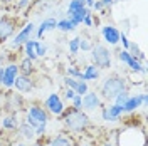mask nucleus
<instances>
[{
	"label": "nucleus",
	"instance_id": "obj_36",
	"mask_svg": "<svg viewBox=\"0 0 148 146\" xmlns=\"http://www.w3.org/2000/svg\"><path fill=\"white\" fill-rule=\"evenodd\" d=\"M121 27H123V34H128V30H130V20H123V22H121Z\"/></svg>",
	"mask_w": 148,
	"mask_h": 146
},
{
	"label": "nucleus",
	"instance_id": "obj_18",
	"mask_svg": "<svg viewBox=\"0 0 148 146\" xmlns=\"http://www.w3.org/2000/svg\"><path fill=\"white\" fill-rule=\"evenodd\" d=\"M99 77V69L96 67L94 64H89L84 67V72H83V77H81V81H96Z\"/></svg>",
	"mask_w": 148,
	"mask_h": 146
},
{
	"label": "nucleus",
	"instance_id": "obj_1",
	"mask_svg": "<svg viewBox=\"0 0 148 146\" xmlns=\"http://www.w3.org/2000/svg\"><path fill=\"white\" fill-rule=\"evenodd\" d=\"M61 116H62V121H64V126L69 131H74V133L86 131V129L89 128V124H91L88 114L83 109L71 108V109H67V111H62Z\"/></svg>",
	"mask_w": 148,
	"mask_h": 146
},
{
	"label": "nucleus",
	"instance_id": "obj_22",
	"mask_svg": "<svg viewBox=\"0 0 148 146\" xmlns=\"http://www.w3.org/2000/svg\"><path fill=\"white\" fill-rule=\"evenodd\" d=\"M83 7H86V2H84V0H71L69 5H67V18L71 17L74 12L81 10Z\"/></svg>",
	"mask_w": 148,
	"mask_h": 146
},
{
	"label": "nucleus",
	"instance_id": "obj_24",
	"mask_svg": "<svg viewBox=\"0 0 148 146\" xmlns=\"http://www.w3.org/2000/svg\"><path fill=\"white\" fill-rule=\"evenodd\" d=\"M32 62L34 61H30V59H24L22 61V64H20V67H18V71H22V74L24 76H30V74L34 72V65H32Z\"/></svg>",
	"mask_w": 148,
	"mask_h": 146
},
{
	"label": "nucleus",
	"instance_id": "obj_26",
	"mask_svg": "<svg viewBox=\"0 0 148 146\" xmlns=\"http://www.w3.org/2000/svg\"><path fill=\"white\" fill-rule=\"evenodd\" d=\"M67 76H69V77H74V79H79V81H81V77H83V71H79L76 65H69V67H67Z\"/></svg>",
	"mask_w": 148,
	"mask_h": 146
},
{
	"label": "nucleus",
	"instance_id": "obj_30",
	"mask_svg": "<svg viewBox=\"0 0 148 146\" xmlns=\"http://www.w3.org/2000/svg\"><path fill=\"white\" fill-rule=\"evenodd\" d=\"M47 54V47L44 44H40L39 40H36V55L37 57H44Z\"/></svg>",
	"mask_w": 148,
	"mask_h": 146
},
{
	"label": "nucleus",
	"instance_id": "obj_9",
	"mask_svg": "<svg viewBox=\"0 0 148 146\" xmlns=\"http://www.w3.org/2000/svg\"><path fill=\"white\" fill-rule=\"evenodd\" d=\"M98 108H101V99H99V96H98L96 92L88 91L83 96V99H81V109L94 111V109H98Z\"/></svg>",
	"mask_w": 148,
	"mask_h": 146
},
{
	"label": "nucleus",
	"instance_id": "obj_23",
	"mask_svg": "<svg viewBox=\"0 0 148 146\" xmlns=\"http://www.w3.org/2000/svg\"><path fill=\"white\" fill-rule=\"evenodd\" d=\"M56 29H59L61 32H73L76 27H74V24L69 18H61V20H57V27Z\"/></svg>",
	"mask_w": 148,
	"mask_h": 146
},
{
	"label": "nucleus",
	"instance_id": "obj_6",
	"mask_svg": "<svg viewBox=\"0 0 148 146\" xmlns=\"http://www.w3.org/2000/svg\"><path fill=\"white\" fill-rule=\"evenodd\" d=\"M118 57H120V61H121V62L128 65V67L131 69V71H133V72H143V74L147 72V67H145V65L141 64L140 61H136V59H135L133 55L130 54L128 50H125V49H123V50H120Z\"/></svg>",
	"mask_w": 148,
	"mask_h": 146
},
{
	"label": "nucleus",
	"instance_id": "obj_5",
	"mask_svg": "<svg viewBox=\"0 0 148 146\" xmlns=\"http://www.w3.org/2000/svg\"><path fill=\"white\" fill-rule=\"evenodd\" d=\"M3 109L9 111L10 114H14V113H17L18 109H22V106H24V99H22V96L20 94H15V92H7L5 96H3Z\"/></svg>",
	"mask_w": 148,
	"mask_h": 146
},
{
	"label": "nucleus",
	"instance_id": "obj_34",
	"mask_svg": "<svg viewBox=\"0 0 148 146\" xmlns=\"http://www.w3.org/2000/svg\"><path fill=\"white\" fill-rule=\"evenodd\" d=\"M83 24L84 25H88V27H91L92 24H94V20H92V14H88V15L83 18Z\"/></svg>",
	"mask_w": 148,
	"mask_h": 146
},
{
	"label": "nucleus",
	"instance_id": "obj_44",
	"mask_svg": "<svg viewBox=\"0 0 148 146\" xmlns=\"http://www.w3.org/2000/svg\"><path fill=\"white\" fill-rule=\"evenodd\" d=\"M103 146H114V145H111V143H104Z\"/></svg>",
	"mask_w": 148,
	"mask_h": 146
},
{
	"label": "nucleus",
	"instance_id": "obj_10",
	"mask_svg": "<svg viewBox=\"0 0 148 146\" xmlns=\"http://www.w3.org/2000/svg\"><path fill=\"white\" fill-rule=\"evenodd\" d=\"M34 30H36V25H34L32 22H29L27 25L22 29V30H20V32H18L17 35L14 37V39H12V42H10V47H14V49H15V47L22 46L25 40H29V39H30V35L34 34Z\"/></svg>",
	"mask_w": 148,
	"mask_h": 146
},
{
	"label": "nucleus",
	"instance_id": "obj_13",
	"mask_svg": "<svg viewBox=\"0 0 148 146\" xmlns=\"http://www.w3.org/2000/svg\"><path fill=\"white\" fill-rule=\"evenodd\" d=\"M15 30V20L9 17H3L0 20V42L7 40Z\"/></svg>",
	"mask_w": 148,
	"mask_h": 146
},
{
	"label": "nucleus",
	"instance_id": "obj_40",
	"mask_svg": "<svg viewBox=\"0 0 148 146\" xmlns=\"http://www.w3.org/2000/svg\"><path fill=\"white\" fill-rule=\"evenodd\" d=\"M84 2H86V7H88V9H91L92 3H94V0H84Z\"/></svg>",
	"mask_w": 148,
	"mask_h": 146
},
{
	"label": "nucleus",
	"instance_id": "obj_8",
	"mask_svg": "<svg viewBox=\"0 0 148 146\" xmlns=\"http://www.w3.org/2000/svg\"><path fill=\"white\" fill-rule=\"evenodd\" d=\"M123 114H125V109H123V106H120V104H111L108 108H103V111H101L103 121H108V123L118 121Z\"/></svg>",
	"mask_w": 148,
	"mask_h": 146
},
{
	"label": "nucleus",
	"instance_id": "obj_14",
	"mask_svg": "<svg viewBox=\"0 0 148 146\" xmlns=\"http://www.w3.org/2000/svg\"><path fill=\"white\" fill-rule=\"evenodd\" d=\"M101 34L104 37V40L110 44V46H116L120 42V30L114 27V25H104L101 29Z\"/></svg>",
	"mask_w": 148,
	"mask_h": 146
},
{
	"label": "nucleus",
	"instance_id": "obj_38",
	"mask_svg": "<svg viewBox=\"0 0 148 146\" xmlns=\"http://www.w3.org/2000/svg\"><path fill=\"white\" fill-rule=\"evenodd\" d=\"M103 7H111L113 3H114V0H101Z\"/></svg>",
	"mask_w": 148,
	"mask_h": 146
},
{
	"label": "nucleus",
	"instance_id": "obj_12",
	"mask_svg": "<svg viewBox=\"0 0 148 146\" xmlns=\"http://www.w3.org/2000/svg\"><path fill=\"white\" fill-rule=\"evenodd\" d=\"M18 76V65L17 64H9L7 67H3V82L2 86L7 87V89H12L14 87V81Z\"/></svg>",
	"mask_w": 148,
	"mask_h": 146
},
{
	"label": "nucleus",
	"instance_id": "obj_33",
	"mask_svg": "<svg viewBox=\"0 0 148 146\" xmlns=\"http://www.w3.org/2000/svg\"><path fill=\"white\" fill-rule=\"evenodd\" d=\"M64 96H66V99H67V101H71L74 96H76V91H74V89H71V87H66Z\"/></svg>",
	"mask_w": 148,
	"mask_h": 146
},
{
	"label": "nucleus",
	"instance_id": "obj_29",
	"mask_svg": "<svg viewBox=\"0 0 148 146\" xmlns=\"http://www.w3.org/2000/svg\"><path fill=\"white\" fill-rule=\"evenodd\" d=\"M91 49H92L91 40H89L88 37H83V39L79 40V50H83V52H86V50H91Z\"/></svg>",
	"mask_w": 148,
	"mask_h": 146
},
{
	"label": "nucleus",
	"instance_id": "obj_15",
	"mask_svg": "<svg viewBox=\"0 0 148 146\" xmlns=\"http://www.w3.org/2000/svg\"><path fill=\"white\" fill-rule=\"evenodd\" d=\"M14 87H15L18 92H30L32 87H34V84H32V79H30L29 76H24V74H22V76H17V77H15Z\"/></svg>",
	"mask_w": 148,
	"mask_h": 146
},
{
	"label": "nucleus",
	"instance_id": "obj_31",
	"mask_svg": "<svg viewBox=\"0 0 148 146\" xmlns=\"http://www.w3.org/2000/svg\"><path fill=\"white\" fill-rule=\"evenodd\" d=\"M120 42L123 44V49L125 50H128V47H130V39L126 34H123V32H120Z\"/></svg>",
	"mask_w": 148,
	"mask_h": 146
},
{
	"label": "nucleus",
	"instance_id": "obj_37",
	"mask_svg": "<svg viewBox=\"0 0 148 146\" xmlns=\"http://www.w3.org/2000/svg\"><path fill=\"white\" fill-rule=\"evenodd\" d=\"M29 3H30V0H18L17 3V9H25Z\"/></svg>",
	"mask_w": 148,
	"mask_h": 146
},
{
	"label": "nucleus",
	"instance_id": "obj_19",
	"mask_svg": "<svg viewBox=\"0 0 148 146\" xmlns=\"http://www.w3.org/2000/svg\"><path fill=\"white\" fill-rule=\"evenodd\" d=\"M24 54L27 59L30 61H36L37 55H36V40H32V39H29L24 42Z\"/></svg>",
	"mask_w": 148,
	"mask_h": 146
},
{
	"label": "nucleus",
	"instance_id": "obj_41",
	"mask_svg": "<svg viewBox=\"0 0 148 146\" xmlns=\"http://www.w3.org/2000/svg\"><path fill=\"white\" fill-rule=\"evenodd\" d=\"M2 82H3V67L0 65V86H2Z\"/></svg>",
	"mask_w": 148,
	"mask_h": 146
},
{
	"label": "nucleus",
	"instance_id": "obj_45",
	"mask_svg": "<svg viewBox=\"0 0 148 146\" xmlns=\"http://www.w3.org/2000/svg\"><path fill=\"white\" fill-rule=\"evenodd\" d=\"M36 146H44V145H42V143H37V145Z\"/></svg>",
	"mask_w": 148,
	"mask_h": 146
},
{
	"label": "nucleus",
	"instance_id": "obj_25",
	"mask_svg": "<svg viewBox=\"0 0 148 146\" xmlns=\"http://www.w3.org/2000/svg\"><path fill=\"white\" fill-rule=\"evenodd\" d=\"M49 146H73L71 139H67L66 136H56L51 139V145Z\"/></svg>",
	"mask_w": 148,
	"mask_h": 146
},
{
	"label": "nucleus",
	"instance_id": "obj_35",
	"mask_svg": "<svg viewBox=\"0 0 148 146\" xmlns=\"http://www.w3.org/2000/svg\"><path fill=\"white\" fill-rule=\"evenodd\" d=\"M92 10H98V12H101L104 7H103V3H101V0H94V3H92Z\"/></svg>",
	"mask_w": 148,
	"mask_h": 146
},
{
	"label": "nucleus",
	"instance_id": "obj_17",
	"mask_svg": "<svg viewBox=\"0 0 148 146\" xmlns=\"http://www.w3.org/2000/svg\"><path fill=\"white\" fill-rule=\"evenodd\" d=\"M56 27H57V20H56V18H52V17L46 18V20L40 22V25L37 27V30H34V32H36V37L37 39H40L47 30H54Z\"/></svg>",
	"mask_w": 148,
	"mask_h": 146
},
{
	"label": "nucleus",
	"instance_id": "obj_2",
	"mask_svg": "<svg viewBox=\"0 0 148 146\" xmlns=\"http://www.w3.org/2000/svg\"><path fill=\"white\" fill-rule=\"evenodd\" d=\"M118 146H147L145 131H140L138 126H126L118 134Z\"/></svg>",
	"mask_w": 148,
	"mask_h": 146
},
{
	"label": "nucleus",
	"instance_id": "obj_42",
	"mask_svg": "<svg viewBox=\"0 0 148 146\" xmlns=\"http://www.w3.org/2000/svg\"><path fill=\"white\" fill-rule=\"evenodd\" d=\"M3 61H5V57H3V55H0V65L3 64Z\"/></svg>",
	"mask_w": 148,
	"mask_h": 146
},
{
	"label": "nucleus",
	"instance_id": "obj_4",
	"mask_svg": "<svg viewBox=\"0 0 148 146\" xmlns=\"http://www.w3.org/2000/svg\"><path fill=\"white\" fill-rule=\"evenodd\" d=\"M91 59L98 69H108L111 67V52L103 44H98L91 49Z\"/></svg>",
	"mask_w": 148,
	"mask_h": 146
},
{
	"label": "nucleus",
	"instance_id": "obj_11",
	"mask_svg": "<svg viewBox=\"0 0 148 146\" xmlns=\"http://www.w3.org/2000/svg\"><path fill=\"white\" fill-rule=\"evenodd\" d=\"M27 114L36 121L37 124H44V126H47V123H49L47 111L44 109V108H40V106H37V104H30V106H29Z\"/></svg>",
	"mask_w": 148,
	"mask_h": 146
},
{
	"label": "nucleus",
	"instance_id": "obj_20",
	"mask_svg": "<svg viewBox=\"0 0 148 146\" xmlns=\"http://www.w3.org/2000/svg\"><path fill=\"white\" fill-rule=\"evenodd\" d=\"M18 131H20V134L25 138V139H34V138H36V129L32 128L30 124H27L25 121L18 126Z\"/></svg>",
	"mask_w": 148,
	"mask_h": 146
},
{
	"label": "nucleus",
	"instance_id": "obj_27",
	"mask_svg": "<svg viewBox=\"0 0 148 146\" xmlns=\"http://www.w3.org/2000/svg\"><path fill=\"white\" fill-rule=\"evenodd\" d=\"M130 98V92L128 91H121L120 94H116V96H114V104H120V106H123V104H125V102H126V99H128Z\"/></svg>",
	"mask_w": 148,
	"mask_h": 146
},
{
	"label": "nucleus",
	"instance_id": "obj_21",
	"mask_svg": "<svg viewBox=\"0 0 148 146\" xmlns=\"http://www.w3.org/2000/svg\"><path fill=\"white\" fill-rule=\"evenodd\" d=\"M2 126L5 129H17L18 128V121H17V114L14 113V114H10L7 118L2 119Z\"/></svg>",
	"mask_w": 148,
	"mask_h": 146
},
{
	"label": "nucleus",
	"instance_id": "obj_43",
	"mask_svg": "<svg viewBox=\"0 0 148 146\" xmlns=\"http://www.w3.org/2000/svg\"><path fill=\"white\" fill-rule=\"evenodd\" d=\"M2 102H3V96L0 94V106H2Z\"/></svg>",
	"mask_w": 148,
	"mask_h": 146
},
{
	"label": "nucleus",
	"instance_id": "obj_32",
	"mask_svg": "<svg viewBox=\"0 0 148 146\" xmlns=\"http://www.w3.org/2000/svg\"><path fill=\"white\" fill-rule=\"evenodd\" d=\"M81 99H83V96L76 94L73 99H71V102H73V108H76V109H81Z\"/></svg>",
	"mask_w": 148,
	"mask_h": 146
},
{
	"label": "nucleus",
	"instance_id": "obj_46",
	"mask_svg": "<svg viewBox=\"0 0 148 146\" xmlns=\"http://www.w3.org/2000/svg\"><path fill=\"white\" fill-rule=\"evenodd\" d=\"M15 146H25V145H15Z\"/></svg>",
	"mask_w": 148,
	"mask_h": 146
},
{
	"label": "nucleus",
	"instance_id": "obj_47",
	"mask_svg": "<svg viewBox=\"0 0 148 146\" xmlns=\"http://www.w3.org/2000/svg\"><path fill=\"white\" fill-rule=\"evenodd\" d=\"M81 146H89V145H81Z\"/></svg>",
	"mask_w": 148,
	"mask_h": 146
},
{
	"label": "nucleus",
	"instance_id": "obj_3",
	"mask_svg": "<svg viewBox=\"0 0 148 146\" xmlns=\"http://www.w3.org/2000/svg\"><path fill=\"white\" fill-rule=\"evenodd\" d=\"M121 91H126V81L120 76H110L101 84V94L104 99H114V96Z\"/></svg>",
	"mask_w": 148,
	"mask_h": 146
},
{
	"label": "nucleus",
	"instance_id": "obj_16",
	"mask_svg": "<svg viewBox=\"0 0 148 146\" xmlns=\"http://www.w3.org/2000/svg\"><path fill=\"white\" fill-rule=\"evenodd\" d=\"M140 106H143V101H141V96L136 94V96H130L126 102L123 104V109H125V114H131L138 109Z\"/></svg>",
	"mask_w": 148,
	"mask_h": 146
},
{
	"label": "nucleus",
	"instance_id": "obj_7",
	"mask_svg": "<svg viewBox=\"0 0 148 146\" xmlns=\"http://www.w3.org/2000/svg\"><path fill=\"white\" fill-rule=\"evenodd\" d=\"M46 108H47V111H49L51 114H54V116H61L62 111H64V104H62L61 96L56 94V92L49 94V98L46 99Z\"/></svg>",
	"mask_w": 148,
	"mask_h": 146
},
{
	"label": "nucleus",
	"instance_id": "obj_39",
	"mask_svg": "<svg viewBox=\"0 0 148 146\" xmlns=\"http://www.w3.org/2000/svg\"><path fill=\"white\" fill-rule=\"evenodd\" d=\"M140 96H141V101H143V106H147V102H148V94H145V92H141Z\"/></svg>",
	"mask_w": 148,
	"mask_h": 146
},
{
	"label": "nucleus",
	"instance_id": "obj_28",
	"mask_svg": "<svg viewBox=\"0 0 148 146\" xmlns=\"http://www.w3.org/2000/svg\"><path fill=\"white\" fill-rule=\"evenodd\" d=\"M79 40H81V37H74L69 40V52L71 54H77L79 52Z\"/></svg>",
	"mask_w": 148,
	"mask_h": 146
}]
</instances>
